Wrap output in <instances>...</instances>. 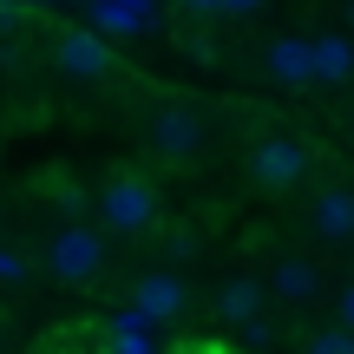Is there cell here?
<instances>
[{
    "mask_svg": "<svg viewBox=\"0 0 354 354\" xmlns=\"http://www.w3.org/2000/svg\"><path fill=\"white\" fill-rule=\"evenodd\" d=\"M165 256L171 263H190V256H197V236H190V230H165Z\"/></svg>",
    "mask_w": 354,
    "mask_h": 354,
    "instance_id": "15",
    "label": "cell"
},
{
    "mask_svg": "<svg viewBox=\"0 0 354 354\" xmlns=\"http://www.w3.org/2000/svg\"><path fill=\"white\" fill-rule=\"evenodd\" d=\"M53 66H59V79L99 86V79H112V46H105L99 33H86V26H66V33L53 39Z\"/></svg>",
    "mask_w": 354,
    "mask_h": 354,
    "instance_id": "4",
    "label": "cell"
},
{
    "mask_svg": "<svg viewBox=\"0 0 354 354\" xmlns=\"http://www.w3.org/2000/svg\"><path fill=\"white\" fill-rule=\"evenodd\" d=\"M308 171H315V151L302 138H289V131H269V138L250 145V184L256 190H295Z\"/></svg>",
    "mask_w": 354,
    "mask_h": 354,
    "instance_id": "3",
    "label": "cell"
},
{
    "mask_svg": "<svg viewBox=\"0 0 354 354\" xmlns=\"http://www.w3.org/2000/svg\"><path fill=\"white\" fill-rule=\"evenodd\" d=\"M151 145H158V158L184 165V158L203 151V118L190 112V105H165V112L151 118Z\"/></svg>",
    "mask_w": 354,
    "mask_h": 354,
    "instance_id": "7",
    "label": "cell"
},
{
    "mask_svg": "<svg viewBox=\"0 0 354 354\" xmlns=\"http://www.w3.org/2000/svg\"><path fill=\"white\" fill-rule=\"evenodd\" d=\"M0 282H7V289H20V282H26V256L20 250H0Z\"/></svg>",
    "mask_w": 354,
    "mask_h": 354,
    "instance_id": "17",
    "label": "cell"
},
{
    "mask_svg": "<svg viewBox=\"0 0 354 354\" xmlns=\"http://www.w3.org/2000/svg\"><path fill=\"white\" fill-rule=\"evenodd\" d=\"M263 73L276 86H308L315 79V39H269L263 46Z\"/></svg>",
    "mask_w": 354,
    "mask_h": 354,
    "instance_id": "10",
    "label": "cell"
},
{
    "mask_svg": "<svg viewBox=\"0 0 354 354\" xmlns=\"http://www.w3.org/2000/svg\"><path fill=\"white\" fill-rule=\"evenodd\" d=\"M236 342H243V348H269V342H276V328H269V315H263V322H250V328H236Z\"/></svg>",
    "mask_w": 354,
    "mask_h": 354,
    "instance_id": "18",
    "label": "cell"
},
{
    "mask_svg": "<svg viewBox=\"0 0 354 354\" xmlns=\"http://www.w3.org/2000/svg\"><path fill=\"white\" fill-rule=\"evenodd\" d=\"M46 269H53V282H66V289H92V282L105 276V236H99V230H86V223L53 230Z\"/></svg>",
    "mask_w": 354,
    "mask_h": 354,
    "instance_id": "1",
    "label": "cell"
},
{
    "mask_svg": "<svg viewBox=\"0 0 354 354\" xmlns=\"http://www.w3.org/2000/svg\"><path fill=\"white\" fill-rule=\"evenodd\" d=\"M302 354H354V335L348 328H315V335H302Z\"/></svg>",
    "mask_w": 354,
    "mask_h": 354,
    "instance_id": "14",
    "label": "cell"
},
{
    "mask_svg": "<svg viewBox=\"0 0 354 354\" xmlns=\"http://www.w3.org/2000/svg\"><path fill=\"white\" fill-rule=\"evenodd\" d=\"M269 315V282L263 276H223L216 289V322L223 328H250V322Z\"/></svg>",
    "mask_w": 354,
    "mask_h": 354,
    "instance_id": "8",
    "label": "cell"
},
{
    "mask_svg": "<svg viewBox=\"0 0 354 354\" xmlns=\"http://www.w3.org/2000/svg\"><path fill=\"white\" fill-rule=\"evenodd\" d=\"M177 7L197 13V20H216V13H223V0H177Z\"/></svg>",
    "mask_w": 354,
    "mask_h": 354,
    "instance_id": "19",
    "label": "cell"
},
{
    "mask_svg": "<svg viewBox=\"0 0 354 354\" xmlns=\"http://www.w3.org/2000/svg\"><path fill=\"white\" fill-rule=\"evenodd\" d=\"M354 73V46H348V39H315V79H348Z\"/></svg>",
    "mask_w": 354,
    "mask_h": 354,
    "instance_id": "13",
    "label": "cell"
},
{
    "mask_svg": "<svg viewBox=\"0 0 354 354\" xmlns=\"http://www.w3.org/2000/svg\"><path fill=\"white\" fill-rule=\"evenodd\" d=\"M269 0H223V13H236V20H250V13H263Z\"/></svg>",
    "mask_w": 354,
    "mask_h": 354,
    "instance_id": "20",
    "label": "cell"
},
{
    "mask_svg": "<svg viewBox=\"0 0 354 354\" xmlns=\"http://www.w3.org/2000/svg\"><path fill=\"white\" fill-rule=\"evenodd\" d=\"M348 13H354V0H348Z\"/></svg>",
    "mask_w": 354,
    "mask_h": 354,
    "instance_id": "21",
    "label": "cell"
},
{
    "mask_svg": "<svg viewBox=\"0 0 354 354\" xmlns=\"http://www.w3.org/2000/svg\"><path fill=\"white\" fill-rule=\"evenodd\" d=\"M99 223L112 230V236H145V230H158V190L145 184V177H131V171L105 177V190H99Z\"/></svg>",
    "mask_w": 354,
    "mask_h": 354,
    "instance_id": "2",
    "label": "cell"
},
{
    "mask_svg": "<svg viewBox=\"0 0 354 354\" xmlns=\"http://www.w3.org/2000/svg\"><path fill=\"white\" fill-rule=\"evenodd\" d=\"M131 308H138L151 328H165V322H177L190 308V289L171 276V269H151V276H138L131 282Z\"/></svg>",
    "mask_w": 354,
    "mask_h": 354,
    "instance_id": "6",
    "label": "cell"
},
{
    "mask_svg": "<svg viewBox=\"0 0 354 354\" xmlns=\"http://www.w3.org/2000/svg\"><path fill=\"white\" fill-rule=\"evenodd\" d=\"M269 295L289 308H308L322 295V269L308 263V256H276V269H269Z\"/></svg>",
    "mask_w": 354,
    "mask_h": 354,
    "instance_id": "9",
    "label": "cell"
},
{
    "mask_svg": "<svg viewBox=\"0 0 354 354\" xmlns=\"http://www.w3.org/2000/svg\"><path fill=\"white\" fill-rule=\"evenodd\" d=\"M335 328H348V335H354V276L335 289Z\"/></svg>",
    "mask_w": 354,
    "mask_h": 354,
    "instance_id": "16",
    "label": "cell"
},
{
    "mask_svg": "<svg viewBox=\"0 0 354 354\" xmlns=\"http://www.w3.org/2000/svg\"><path fill=\"white\" fill-rule=\"evenodd\" d=\"M92 26L99 33H151L158 13L151 0H92Z\"/></svg>",
    "mask_w": 354,
    "mask_h": 354,
    "instance_id": "11",
    "label": "cell"
},
{
    "mask_svg": "<svg viewBox=\"0 0 354 354\" xmlns=\"http://www.w3.org/2000/svg\"><path fill=\"white\" fill-rule=\"evenodd\" d=\"M105 354H158L151 348V322H145L138 308L112 315V328H105Z\"/></svg>",
    "mask_w": 354,
    "mask_h": 354,
    "instance_id": "12",
    "label": "cell"
},
{
    "mask_svg": "<svg viewBox=\"0 0 354 354\" xmlns=\"http://www.w3.org/2000/svg\"><path fill=\"white\" fill-rule=\"evenodd\" d=\"M308 236L328 243V250L354 243V190H348V184H328V190L308 197Z\"/></svg>",
    "mask_w": 354,
    "mask_h": 354,
    "instance_id": "5",
    "label": "cell"
}]
</instances>
